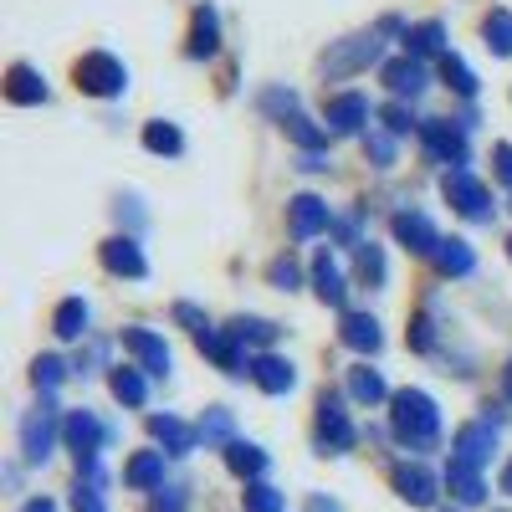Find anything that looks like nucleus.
Instances as JSON below:
<instances>
[{
    "label": "nucleus",
    "instance_id": "1",
    "mask_svg": "<svg viewBox=\"0 0 512 512\" xmlns=\"http://www.w3.org/2000/svg\"><path fill=\"white\" fill-rule=\"evenodd\" d=\"M390 425H395V436L410 446V451H436V441H441V410H436V400L425 395V390H400V395H390Z\"/></svg>",
    "mask_w": 512,
    "mask_h": 512
},
{
    "label": "nucleus",
    "instance_id": "2",
    "mask_svg": "<svg viewBox=\"0 0 512 512\" xmlns=\"http://www.w3.org/2000/svg\"><path fill=\"white\" fill-rule=\"evenodd\" d=\"M72 77H77V88L88 98H118L128 88V67L118 57H108V52H88L72 67Z\"/></svg>",
    "mask_w": 512,
    "mask_h": 512
},
{
    "label": "nucleus",
    "instance_id": "3",
    "mask_svg": "<svg viewBox=\"0 0 512 512\" xmlns=\"http://www.w3.org/2000/svg\"><path fill=\"white\" fill-rule=\"evenodd\" d=\"M57 405L52 400H41L36 410H26V420H21V456L31 461V466H41L52 456V441H57Z\"/></svg>",
    "mask_w": 512,
    "mask_h": 512
},
{
    "label": "nucleus",
    "instance_id": "4",
    "mask_svg": "<svg viewBox=\"0 0 512 512\" xmlns=\"http://www.w3.org/2000/svg\"><path fill=\"white\" fill-rule=\"evenodd\" d=\"M62 436H67V451L77 456V466H93L98 451H103V441H108L103 420H98L93 410H72V415L62 420Z\"/></svg>",
    "mask_w": 512,
    "mask_h": 512
},
{
    "label": "nucleus",
    "instance_id": "5",
    "mask_svg": "<svg viewBox=\"0 0 512 512\" xmlns=\"http://www.w3.org/2000/svg\"><path fill=\"white\" fill-rule=\"evenodd\" d=\"M318 446L328 456H344L354 446V420H349V410H344V400H338V395H323L318 400Z\"/></svg>",
    "mask_w": 512,
    "mask_h": 512
},
{
    "label": "nucleus",
    "instance_id": "6",
    "mask_svg": "<svg viewBox=\"0 0 512 512\" xmlns=\"http://www.w3.org/2000/svg\"><path fill=\"white\" fill-rule=\"evenodd\" d=\"M446 200L461 210L466 221H492V205H487V190L472 169H446Z\"/></svg>",
    "mask_w": 512,
    "mask_h": 512
},
{
    "label": "nucleus",
    "instance_id": "7",
    "mask_svg": "<svg viewBox=\"0 0 512 512\" xmlns=\"http://www.w3.org/2000/svg\"><path fill=\"white\" fill-rule=\"evenodd\" d=\"M466 123H446V118H425L420 123V139H425V149H431L441 164H451V169H466V134H461Z\"/></svg>",
    "mask_w": 512,
    "mask_h": 512
},
{
    "label": "nucleus",
    "instance_id": "8",
    "mask_svg": "<svg viewBox=\"0 0 512 512\" xmlns=\"http://www.w3.org/2000/svg\"><path fill=\"white\" fill-rule=\"evenodd\" d=\"M492 451H497V420H472V425H461L456 441H451V456L466 461V466H477V472L492 461Z\"/></svg>",
    "mask_w": 512,
    "mask_h": 512
},
{
    "label": "nucleus",
    "instance_id": "9",
    "mask_svg": "<svg viewBox=\"0 0 512 512\" xmlns=\"http://www.w3.org/2000/svg\"><path fill=\"white\" fill-rule=\"evenodd\" d=\"M369 62H379V36L369 31V36H349L344 47H333L328 57H323V72L328 77H344V72H359V67H369Z\"/></svg>",
    "mask_w": 512,
    "mask_h": 512
},
{
    "label": "nucleus",
    "instance_id": "10",
    "mask_svg": "<svg viewBox=\"0 0 512 512\" xmlns=\"http://www.w3.org/2000/svg\"><path fill=\"white\" fill-rule=\"evenodd\" d=\"M287 226H292L297 241H313L318 231L333 226V210H328V200H318V195H297V200L287 205Z\"/></svg>",
    "mask_w": 512,
    "mask_h": 512
},
{
    "label": "nucleus",
    "instance_id": "11",
    "mask_svg": "<svg viewBox=\"0 0 512 512\" xmlns=\"http://www.w3.org/2000/svg\"><path fill=\"white\" fill-rule=\"evenodd\" d=\"M123 349L139 359L144 374H154V379L169 374V349H164V338H159V333H149V328H123Z\"/></svg>",
    "mask_w": 512,
    "mask_h": 512
},
{
    "label": "nucleus",
    "instance_id": "12",
    "mask_svg": "<svg viewBox=\"0 0 512 512\" xmlns=\"http://www.w3.org/2000/svg\"><path fill=\"white\" fill-rule=\"evenodd\" d=\"M395 241L410 246L415 256H436L441 231L431 226V216H425V210H400V216H395Z\"/></svg>",
    "mask_w": 512,
    "mask_h": 512
},
{
    "label": "nucleus",
    "instance_id": "13",
    "mask_svg": "<svg viewBox=\"0 0 512 512\" xmlns=\"http://www.w3.org/2000/svg\"><path fill=\"white\" fill-rule=\"evenodd\" d=\"M103 267L113 272V277H149V262H144V251H139V241L134 236H113V241H103Z\"/></svg>",
    "mask_w": 512,
    "mask_h": 512
},
{
    "label": "nucleus",
    "instance_id": "14",
    "mask_svg": "<svg viewBox=\"0 0 512 512\" xmlns=\"http://www.w3.org/2000/svg\"><path fill=\"white\" fill-rule=\"evenodd\" d=\"M379 77L390 82V93H395V98H420V93H425V82H431V72H425L420 57H395V62H384Z\"/></svg>",
    "mask_w": 512,
    "mask_h": 512
},
{
    "label": "nucleus",
    "instance_id": "15",
    "mask_svg": "<svg viewBox=\"0 0 512 512\" xmlns=\"http://www.w3.org/2000/svg\"><path fill=\"white\" fill-rule=\"evenodd\" d=\"M395 492H400L410 507H431V502H436V477L425 472L420 461H405V466H395Z\"/></svg>",
    "mask_w": 512,
    "mask_h": 512
},
{
    "label": "nucleus",
    "instance_id": "16",
    "mask_svg": "<svg viewBox=\"0 0 512 512\" xmlns=\"http://www.w3.org/2000/svg\"><path fill=\"white\" fill-rule=\"evenodd\" d=\"M364 123H369V98L364 93H338L328 103V128L333 134H359Z\"/></svg>",
    "mask_w": 512,
    "mask_h": 512
},
{
    "label": "nucleus",
    "instance_id": "17",
    "mask_svg": "<svg viewBox=\"0 0 512 512\" xmlns=\"http://www.w3.org/2000/svg\"><path fill=\"white\" fill-rule=\"evenodd\" d=\"M149 431H154V441H159L169 456H190L195 441H200L195 425H185V420H175V415H154V420H149Z\"/></svg>",
    "mask_w": 512,
    "mask_h": 512
},
{
    "label": "nucleus",
    "instance_id": "18",
    "mask_svg": "<svg viewBox=\"0 0 512 512\" xmlns=\"http://www.w3.org/2000/svg\"><path fill=\"white\" fill-rule=\"evenodd\" d=\"M251 379L262 384L267 395H287L292 384H297V369H292V359H282V354H262V359H251Z\"/></svg>",
    "mask_w": 512,
    "mask_h": 512
},
{
    "label": "nucleus",
    "instance_id": "19",
    "mask_svg": "<svg viewBox=\"0 0 512 512\" xmlns=\"http://www.w3.org/2000/svg\"><path fill=\"white\" fill-rule=\"evenodd\" d=\"M6 98H11V103H21V108H36V103H47V82H41V72H36V67L16 62V67L6 72Z\"/></svg>",
    "mask_w": 512,
    "mask_h": 512
},
{
    "label": "nucleus",
    "instance_id": "20",
    "mask_svg": "<svg viewBox=\"0 0 512 512\" xmlns=\"http://www.w3.org/2000/svg\"><path fill=\"white\" fill-rule=\"evenodd\" d=\"M446 487L456 492L461 507H482V502H487L482 472H477V466H466V461H456V456H451V466H446Z\"/></svg>",
    "mask_w": 512,
    "mask_h": 512
},
{
    "label": "nucleus",
    "instance_id": "21",
    "mask_svg": "<svg viewBox=\"0 0 512 512\" xmlns=\"http://www.w3.org/2000/svg\"><path fill=\"white\" fill-rule=\"evenodd\" d=\"M200 349L216 359L226 374H251V364H246V354L236 349V333H221V328H210V333H200Z\"/></svg>",
    "mask_w": 512,
    "mask_h": 512
},
{
    "label": "nucleus",
    "instance_id": "22",
    "mask_svg": "<svg viewBox=\"0 0 512 512\" xmlns=\"http://www.w3.org/2000/svg\"><path fill=\"white\" fill-rule=\"evenodd\" d=\"M338 338H344L354 354H374V349L384 344V333H379V323H374L369 313H344V328H338Z\"/></svg>",
    "mask_w": 512,
    "mask_h": 512
},
{
    "label": "nucleus",
    "instance_id": "23",
    "mask_svg": "<svg viewBox=\"0 0 512 512\" xmlns=\"http://www.w3.org/2000/svg\"><path fill=\"white\" fill-rule=\"evenodd\" d=\"M216 47H221V21H216V11H210V6H200L185 52H190V57H216Z\"/></svg>",
    "mask_w": 512,
    "mask_h": 512
},
{
    "label": "nucleus",
    "instance_id": "24",
    "mask_svg": "<svg viewBox=\"0 0 512 512\" xmlns=\"http://www.w3.org/2000/svg\"><path fill=\"white\" fill-rule=\"evenodd\" d=\"M313 287H318L323 303L344 308V272H338V262H333L328 251H318V262H313Z\"/></svg>",
    "mask_w": 512,
    "mask_h": 512
},
{
    "label": "nucleus",
    "instance_id": "25",
    "mask_svg": "<svg viewBox=\"0 0 512 512\" xmlns=\"http://www.w3.org/2000/svg\"><path fill=\"white\" fill-rule=\"evenodd\" d=\"M436 267H441L446 277H466V272L477 267V251L466 246L461 236H451V241L441 236V246H436Z\"/></svg>",
    "mask_w": 512,
    "mask_h": 512
},
{
    "label": "nucleus",
    "instance_id": "26",
    "mask_svg": "<svg viewBox=\"0 0 512 512\" xmlns=\"http://www.w3.org/2000/svg\"><path fill=\"white\" fill-rule=\"evenodd\" d=\"M226 466H231L236 477L256 482V477L267 472V451H262V446H251V441H231V446H226Z\"/></svg>",
    "mask_w": 512,
    "mask_h": 512
},
{
    "label": "nucleus",
    "instance_id": "27",
    "mask_svg": "<svg viewBox=\"0 0 512 512\" xmlns=\"http://www.w3.org/2000/svg\"><path fill=\"white\" fill-rule=\"evenodd\" d=\"M123 482H128V487H139V492H149V487H164V456H159V451H139L134 461H128Z\"/></svg>",
    "mask_w": 512,
    "mask_h": 512
},
{
    "label": "nucleus",
    "instance_id": "28",
    "mask_svg": "<svg viewBox=\"0 0 512 512\" xmlns=\"http://www.w3.org/2000/svg\"><path fill=\"white\" fill-rule=\"evenodd\" d=\"M405 47H410V57H446V26L441 21L410 26L405 31Z\"/></svg>",
    "mask_w": 512,
    "mask_h": 512
},
{
    "label": "nucleus",
    "instance_id": "29",
    "mask_svg": "<svg viewBox=\"0 0 512 512\" xmlns=\"http://www.w3.org/2000/svg\"><path fill=\"white\" fill-rule=\"evenodd\" d=\"M195 431H200L205 446H231V441H236V436H231V431H236V425H231V410H221V405H216V410H205Z\"/></svg>",
    "mask_w": 512,
    "mask_h": 512
},
{
    "label": "nucleus",
    "instance_id": "30",
    "mask_svg": "<svg viewBox=\"0 0 512 512\" xmlns=\"http://www.w3.org/2000/svg\"><path fill=\"white\" fill-rule=\"evenodd\" d=\"M52 328H57V338H82L88 333V303H82V297H67V303L57 308V318H52Z\"/></svg>",
    "mask_w": 512,
    "mask_h": 512
},
{
    "label": "nucleus",
    "instance_id": "31",
    "mask_svg": "<svg viewBox=\"0 0 512 512\" xmlns=\"http://www.w3.org/2000/svg\"><path fill=\"white\" fill-rule=\"evenodd\" d=\"M144 149H149V154H180V149H185V134H180L175 123L154 118V123L144 128Z\"/></svg>",
    "mask_w": 512,
    "mask_h": 512
},
{
    "label": "nucleus",
    "instance_id": "32",
    "mask_svg": "<svg viewBox=\"0 0 512 512\" xmlns=\"http://www.w3.org/2000/svg\"><path fill=\"white\" fill-rule=\"evenodd\" d=\"M482 36H487V52L512 57V11H492V16L482 21Z\"/></svg>",
    "mask_w": 512,
    "mask_h": 512
},
{
    "label": "nucleus",
    "instance_id": "33",
    "mask_svg": "<svg viewBox=\"0 0 512 512\" xmlns=\"http://www.w3.org/2000/svg\"><path fill=\"white\" fill-rule=\"evenodd\" d=\"M108 384H113V395H118L123 405H144V400H149V384H144L139 369H123V364H118Z\"/></svg>",
    "mask_w": 512,
    "mask_h": 512
},
{
    "label": "nucleus",
    "instance_id": "34",
    "mask_svg": "<svg viewBox=\"0 0 512 512\" xmlns=\"http://www.w3.org/2000/svg\"><path fill=\"white\" fill-rule=\"evenodd\" d=\"M349 395H354L359 405H379L390 390H384V379H379L374 369H364V364H359V369H349Z\"/></svg>",
    "mask_w": 512,
    "mask_h": 512
},
{
    "label": "nucleus",
    "instance_id": "35",
    "mask_svg": "<svg viewBox=\"0 0 512 512\" xmlns=\"http://www.w3.org/2000/svg\"><path fill=\"white\" fill-rule=\"evenodd\" d=\"M287 134H292V144H303V154H318V149L328 144V128H318V123L303 118V113L287 118Z\"/></svg>",
    "mask_w": 512,
    "mask_h": 512
},
{
    "label": "nucleus",
    "instance_id": "36",
    "mask_svg": "<svg viewBox=\"0 0 512 512\" xmlns=\"http://www.w3.org/2000/svg\"><path fill=\"white\" fill-rule=\"evenodd\" d=\"M441 77L451 82V88H456L461 98H477V72L466 67V62H461L456 52H446V57H441Z\"/></svg>",
    "mask_w": 512,
    "mask_h": 512
},
{
    "label": "nucleus",
    "instance_id": "37",
    "mask_svg": "<svg viewBox=\"0 0 512 512\" xmlns=\"http://www.w3.org/2000/svg\"><path fill=\"white\" fill-rule=\"evenodd\" d=\"M241 507H246V512H282V507H287V497H282L277 487H267V482H246Z\"/></svg>",
    "mask_w": 512,
    "mask_h": 512
},
{
    "label": "nucleus",
    "instance_id": "38",
    "mask_svg": "<svg viewBox=\"0 0 512 512\" xmlns=\"http://www.w3.org/2000/svg\"><path fill=\"white\" fill-rule=\"evenodd\" d=\"M31 379H36V390H41V395H52L57 384L67 379V364H62L57 354H41V359L31 364Z\"/></svg>",
    "mask_w": 512,
    "mask_h": 512
},
{
    "label": "nucleus",
    "instance_id": "39",
    "mask_svg": "<svg viewBox=\"0 0 512 512\" xmlns=\"http://www.w3.org/2000/svg\"><path fill=\"white\" fill-rule=\"evenodd\" d=\"M231 333H236V344H272L277 323H267V318H236Z\"/></svg>",
    "mask_w": 512,
    "mask_h": 512
},
{
    "label": "nucleus",
    "instance_id": "40",
    "mask_svg": "<svg viewBox=\"0 0 512 512\" xmlns=\"http://www.w3.org/2000/svg\"><path fill=\"white\" fill-rule=\"evenodd\" d=\"M359 277H364L369 287H379V282H384V251H379L374 241H364V246H359Z\"/></svg>",
    "mask_w": 512,
    "mask_h": 512
},
{
    "label": "nucleus",
    "instance_id": "41",
    "mask_svg": "<svg viewBox=\"0 0 512 512\" xmlns=\"http://www.w3.org/2000/svg\"><path fill=\"white\" fill-rule=\"evenodd\" d=\"M379 118H384V128H390L395 139H400V134H410V128H415V134H420V118H415V113H410L405 103H390V108H384Z\"/></svg>",
    "mask_w": 512,
    "mask_h": 512
},
{
    "label": "nucleus",
    "instance_id": "42",
    "mask_svg": "<svg viewBox=\"0 0 512 512\" xmlns=\"http://www.w3.org/2000/svg\"><path fill=\"white\" fill-rule=\"evenodd\" d=\"M410 349H420V354L436 349V323H431V313H420V318L410 323Z\"/></svg>",
    "mask_w": 512,
    "mask_h": 512
},
{
    "label": "nucleus",
    "instance_id": "43",
    "mask_svg": "<svg viewBox=\"0 0 512 512\" xmlns=\"http://www.w3.org/2000/svg\"><path fill=\"white\" fill-rule=\"evenodd\" d=\"M364 149L374 154V164H379V169H390V164H395V134H374V128H369Z\"/></svg>",
    "mask_w": 512,
    "mask_h": 512
},
{
    "label": "nucleus",
    "instance_id": "44",
    "mask_svg": "<svg viewBox=\"0 0 512 512\" xmlns=\"http://www.w3.org/2000/svg\"><path fill=\"white\" fill-rule=\"evenodd\" d=\"M267 277L282 287V292H292L297 287V277H303V272H297V262H292V256H277V262L267 267Z\"/></svg>",
    "mask_w": 512,
    "mask_h": 512
},
{
    "label": "nucleus",
    "instance_id": "45",
    "mask_svg": "<svg viewBox=\"0 0 512 512\" xmlns=\"http://www.w3.org/2000/svg\"><path fill=\"white\" fill-rule=\"evenodd\" d=\"M72 512H103V492H98L93 482H77V492H72Z\"/></svg>",
    "mask_w": 512,
    "mask_h": 512
},
{
    "label": "nucleus",
    "instance_id": "46",
    "mask_svg": "<svg viewBox=\"0 0 512 512\" xmlns=\"http://www.w3.org/2000/svg\"><path fill=\"white\" fill-rule=\"evenodd\" d=\"M175 323H185L195 338H200V333H210V318H205L195 303H175Z\"/></svg>",
    "mask_w": 512,
    "mask_h": 512
},
{
    "label": "nucleus",
    "instance_id": "47",
    "mask_svg": "<svg viewBox=\"0 0 512 512\" xmlns=\"http://www.w3.org/2000/svg\"><path fill=\"white\" fill-rule=\"evenodd\" d=\"M262 108H267V113H282V123H287V118H292V108H297V98H292V93H267V98H262Z\"/></svg>",
    "mask_w": 512,
    "mask_h": 512
},
{
    "label": "nucleus",
    "instance_id": "48",
    "mask_svg": "<svg viewBox=\"0 0 512 512\" xmlns=\"http://www.w3.org/2000/svg\"><path fill=\"white\" fill-rule=\"evenodd\" d=\"M492 164H497V175L512 185V144H497V149H492Z\"/></svg>",
    "mask_w": 512,
    "mask_h": 512
},
{
    "label": "nucleus",
    "instance_id": "49",
    "mask_svg": "<svg viewBox=\"0 0 512 512\" xmlns=\"http://www.w3.org/2000/svg\"><path fill=\"white\" fill-rule=\"evenodd\" d=\"M180 507H185V497L175 487H159V512H180Z\"/></svg>",
    "mask_w": 512,
    "mask_h": 512
},
{
    "label": "nucleus",
    "instance_id": "50",
    "mask_svg": "<svg viewBox=\"0 0 512 512\" xmlns=\"http://www.w3.org/2000/svg\"><path fill=\"white\" fill-rule=\"evenodd\" d=\"M303 169H308V175H323L328 159H323V154H303Z\"/></svg>",
    "mask_w": 512,
    "mask_h": 512
},
{
    "label": "nucleus",
    "instance_id": "51",
    "mask_svg": "<svg viewBox=\"0 0 512 512\" xmlns=\"http://www.w3.org/2000/svg\"><path fill=\"white\" fill-rule=\"evenodd\" d=\"M308 512H338V502H328V497H313V502H308Z\"/></svg>",
    "mask_w": 512,
    "mask_h": 512
},
{
    "label": "nucleus",
    "instance_id": "52",
    "mask_svg": "<svg viewBox=\"0 0 512 512\" xmlns=\"http://www.w3.org/2000/svg\"><path fill=\"white\" fill-rule=\"evenodd\" d=\"M21 512H57V507H52V502H47V497H36V502H26V507H21Z\"/></svg>",
    "mask_w": 512,
    "mask_h": 512
},
{
    "label": "nucleus",
    "instance_id": "53",
    "mask_svg": "<svg viewBox=\"0 0 512 512\" xmlns=\"http://www.w3.org/2000/svg\"><path fill=\"white\" fill-rule=\"evenodd\" d=\"M502 390H507V400H512V359H507V369H502Z\"/></svg>",
    "mask_w": 512,
    "mask_h": 512
},
{
    "label": "nucleus",
    "instance_id": "54",
    "mask_svg": "<svg viewBox=\"0 0 512 512\" xmlns=\"http://www.w3.org/2000/svg\"><path fill=\"white\" fill-rule=\"evenodd\" d=\"M502 492H512V461L502 466Z\"/></svg>",
    "mask_w": 512,
    "mask_h": 512
},
{
    "label": "nucleus",
    "instance_id": "55",
    "mask_svg": "<svg viewBox=\"0 0 512 512\" xmlns=\"http://www.w3.org/2000/svg\"><path fill=\"white\" fill-rule=\"evenodd\" d=\"M507 256H512V241H507Z\"/></svg>",
    "mask_w": 512,
    "mask_h": 512
}]
</instances>
